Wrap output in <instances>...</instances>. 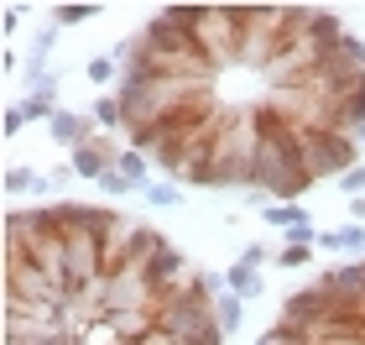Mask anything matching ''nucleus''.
Here are the masks:
<instances>
[{"label": "nucleus", "instance_id": "obj_24", "mask_svg": "<svg viewBox=\"0 0 365 345\" xmlns=\"http://www.w3.org/2000/svg\"><path fill=\"white\" fill-rule=\"evenodd\" d=\"M319 251H339V230H319Z\"/></svg>", "mask_w": 365, "mask_h": 345}, {"label": "nucleus", "instance_id": "obj_16", "mask_svg": "<svg viewBox=\"0 0 365 345\" xmlns=\"http://www.w3.org/2000/svg\"><path fill=\"white\" fill-rule=\"evenodd\" d=\"M308 261H313V246H287V241H282V251H277L282 272H297V267H308Z\"/></svg>", "mask_w": 365, "mask_h": 345}, {"label": "nucleus", "instance_id": "obj_10", "mask_svg": "<svg viewBox=\"0 0 365 345\" xmlns=\"http://www.w3.org/2000/svg\"><path fill=\"white\" fill-rule=\"evenodd\" d=\"M261 215H267V225H277L282 236H287V230H297V225H313L303 204H267V209H261Z\"/></svg>", "mask_w": 365, "mask_h": 345}, {"label": "nucleus", "instance_id": "obj_1", "mask_svg": "<svg viewBox=\"0 0 365 345\" xmlns=\"http://www.w3.org/2000/svg\"><path fill=\"white\" fill-rule=\"evenodd\" d=\"M157 324L188 345H225L220 330V314H214V293H209V277L198 283L193 293H182L173 304H157Z\"/></svg>", "mask_w": 365, "mask_h": 345}, {"label": "nucleus", "instance_id": "obj_15", "mask_svg": "<svg viewBox=\"0 0 365 345\" xmlns=\"http://www.w3.org/2000/svg\"><path fill=\"white\" fill-rule=\"evenodd\" d=\"M21 115H26V126H31V121H47V126H53L58 100H47V94H26V100H21Z\"/></svg>", "mask_w": 365, "mask_h": 345}, {"label": "nucleus", "instance_id": "obj_6", "mask_svg": "<svg viewBox=\"0 0 365 345\" xmlns=\"http://www.w3.org/2000/svg\"><path fill=\"white\" fill-rule=\"evenodd\" d=\"M47 131H53V141H58V146H84V141H94V136H99L94 115H84V110H58Z\"/></svg>", "mask_w": 365, "mask_h": 345}, {"label": "nucleus", "instance_id": "obj_25", "mask_svg": "<svg viewBox=\"0 0 365 345\" xmlns=\"http://www.w3.org/2000/svg\"><path fill=\"white\" fill-rule=\"evenodd\" d=\"M350 225H365V194H360V199H350Z\"/></svg>", "mask_w": 365, "mask_h": 345}, {"label": "nucleus", "instance_id": "obj_26", "mask_svg": "<svg viewBox=\"0 0 365 345\" xmlns=\"http://www.w3.org/2000/svg\"><path fill=\"white\" fill-rule=\"evenodd\" d=\"M47 178H53V184H73V178H78V173L68 168V162H63V168H53V173H47Z\"/></svg>", "mask_w": 365, "mask_h": 345}, {"label": "nucleus", "instance_id": "obj_11", "mask_svg": "<svg viewBox=\"0 0 365 345\" xmlns=\"http://www.w3.org/2000/svg\"><path fill=\"white\" fill-rule=\"evenodd\" d=\"M53 189L47 173H31V168H6V194H42Z\"/></svg>", "mask_w": 365, "mask_h": 345}, {"label": "nucleus", "instance_id": "obj_13", "mask_svg": "<svg viewBox=\"0 0 365 345\" xmlns=\"http://www.w3.org/2000/svg\"><path fill=\"white\" fill-rule=\"evenodd\" d=\"M168 26H178V31H198V21H204V6H162L157 11Z\"/></svg>", "mask_w": 365, "mask_h": 345}, {"label": "nucleus", "instance_id": "obj_5", "mask_svg": "<svg viewBox=\"0 0 365 345\" xmlns=\"http://www.w3.org/2000/svg\"><path fill=\"white\" fill-rule=\"evenodd\" d=\"M324 319H334L329 314V299H324L319 283H308V288H297V293L282 299V319L277 324H287V330H313V324H324Z\"/></svg>", "mask_w": 365, "mask_h": 345}, {"label": "nucleus", "instance_id": "obj_8", "mask_svg": "<svg viewBox=\"0 0 365 345\" xmlns=\"http://www.w3.org/2000/svg\"><path fill=\"white\" fill-rule=\"evenodd\" d=\"M115 173H120V178H130L136 189H146V184H152V157H146V152H136V146H125V152H120V162H115Z\"/></svg>", "mask_w": 365, "mask_h": 345}, {"label": "nucleus", "instance_id": "obj_22", "mask_svg": "<svg viewBox=\"0 0 365 345\" xmlns=\"http://www.w3.org/2000/svg\"><path fill=\"white\" fill-rule=\"evenodd\" d=\"M21 126H26V115H21V105H11L6 115H0V136H6V141H11V136H21Z\"/></svg>", "mask_w": 365, "mask_h": 345}, {"label": "nucleus", "instance_id": "obj_14", "mask_svg": "<svg viewBox=\"0 0 365 345\" xmlns=\"http://www.w3.org/2000/svg\"><path fill=\"white\" fill-rule=\"evenodd\" d=\"M84 74L94 79V84H99V89H105V84H120V63H115V53H94Z\"/></svg>", "mask_w": 365, "mask_h": 345}, {"label": "nucleus", "instance_id": "obj_18", "mask_svg": "<svg viewBox=\"0 0 365 345\" xmlns=\"http://www.w3.org/2000/svg\"><path fill=\"white\" fill-rule=\"evenodd\" d=\"M339 251H350V256L365 261V225H344L339 230Z\"/></svg>", "mask_w": 365, "mask_h": 345}, {"label": "nucleus", "instance_id": "obj_21", "mask_svg": "<svg viewBox=\"0 0 365 345\" xmlns=\"http://www.w3.org/2000/svg\"><path fill=\"white\" fill-rule=\"evenodd\" d=\"M99 189H105L110 199H125V194H136V184H130V178H120V173H105V178H99Z\"/></svg>", "mask_w": 365, "mask_h": 345}, {"label": "nucleus", "instance_id": "obj_2", "mask_svg": "<svg viewBox=\"0 0 365 345\" xmlns=\"http://www.w3.org/2000/svg\"><path fill=\"white\" fill-rule=\"evenodd\" d=\"M198 47L214 69H240V6H204L198 21Z\"/></svg>", "mask_w": 365, "mask_h": 345}, {"label": "nucleus", "instance_id": "obj_3", "mask_svg": "<svg viewBox=\"0 0 365 345\" xmlns=\"http://www.w3.org/2000/svg\"><path fill=\"white\" fill-rule=\"evenodd\" d=\"M303 157H308V173L313 184L319 178H344L350 168H360V146L339 131H324V136H303Z\"/></svg>", "mask_w": 365, "mask_h": 345}, {"label": "nucleus", "instance_id": "obj_12", "mask_svg": "<svg viewBox=\"0 0 365 345\" xmlns=\"http://www.w3.org/2000/svg\"><path fill=\"white\" fill-rule=\"evenodd\" d=\"M26 94H47V100H58V74H53V63H26Z\"/></svg>", "mask_w": 365, "mask_h": 345}, {"label": "nucleus", "instance_id": "obj_4", "mask_svg": "<svg viewBox=\"0 0 365 345\" xmlns=\"http://www.w3.org/2000/svg\"><path fill=\"white\" fill-rule=\"evenodd\" d=\"M105 314L120 319V314H157V288L146 283V272H110L105 277Z\"/></svg>", "mask_w": 365, "mask_h": 345}, {"label": "nucleus", "instance_id": "obj_23", "mask_svg": "<svg viewBox=\"0 0 365 345\" xmlns=\"http://www.w3.org/2000/svg\"><path fill=\"white\" fill-rule=\"evenodd\" d=\"M339 189L350 194V199H360V194H365V162H360V168H350V173L339 178Z\"/></svg>", "mask_w": 365, "mask_h": 345}, {"label": "nucleus", "instance_id": "obj_7", "mask_svg": "<svg viewBox=\"0 0 365 345\" xmlns=\"http://www.w3.org/2000/svg\"><path fill=\"white\" fill-rule=\"evenodd\" d=\"M225 288H230V293H240V299L251 304V299H261V293H267V277H261L256 267H240V261H235V267L225 272Z\"/></svg>", "mask_w": 365, "mask_h": 345}, {"label": "nucleus", "instance_id": "obj_19", "mask_svg": "<svg viewBox=\"0 0 365 345\" xmlns=\"http://www.w3.org/2000/svg\"><path fill=\"white\" fill-rule=\"evenodd\" d=\"M240 267H267V261H277V251H267V246H261V241H251V246H240Z\"/></svg>", "mask_w": 365, "mask_h": 345}, {"label": "nucleus", "instance_id": "obj_20", "mask_svg": "<svg viewBox=\"0 0 365 345\" xmlns=\"http://www.w3.org/2000/svg\"><path fill=\"white\" fill-rule=\"evenodd\" d=\"M94 6H58L53 11V26H78V21H89Z\"/></svg>", "mask_w": 365, "mask_h": 345}, {"label": "nucleus", "instance_id": "obj_27", "mask_svg": "<svg viewBox=\"0 0 365 345\" xmlns=\"http://www.w3.org/2000/svg\"><path fill=\"white\" fill-rule=\"evenodd\" d=\"M0 26H6V37H11V31L21 26V11H16V6H6V21H0Z\"/></svg>", "mask_w": 365, "mask_h": 345}, {"label": "nucleus", "instance_id": "obj_9", "mask_svg": "<svg viewBox=\"0 0 365 345\" xmlns=\"http://www.w3.org/2000/svg\"><path fill=\"white\" fill-rule=\"evenodd\" d=\"M214 314H220V330L225 335H235L240 330V324H245V299H240V293H220V299H214Z\"/></svg>", "mask_w": 365, "mask_h": 345}, {"label": "nucleus", "instance_id": "obj_17", "mask_svg": "<svg viewBox=\"0 0 365 345\" xmlns=\"http://www.w3.org/2000/svg\"><path fill=\"white\" fill-rule=\"evenodd\" d=\"M146 204H157V209H178L182 204V189H168V184H146Z\"/></svg>", "mask_w": 365, "mask_h": 345}]
</instances>
